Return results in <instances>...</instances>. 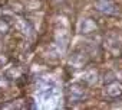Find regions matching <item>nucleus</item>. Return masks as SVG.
I'll list each match as a JSON object with an SVG mask.
<instances>
[{
  "mask_svg": "<svg viewBox=\"0 0 122 110\" xmlns=\"http://www.w3.org/2000/svg\"><path fill=\"white\" fill-rule=\"evenodd\" d=\"M105 48L112 57L122 55V33L118 31H112L105 36Z\"/></svg>",
  "mask_w": 122,
  "mask_h": 110,
  "instance_id": "f257e3e1",
  "label": "nucleus"
},
{
  "mask_svg": "<svg viewBox=\"0 0 122 110\" xmlns=\"http://www.w3.org/2000/svg\"><path fill=\"white\" fill-rule=\"evenodd\" d=\"M66 98L69 103H82L88 98V90L79 83H73L66 90Z\"/></svg>",
  "mask_w": 122,
  "mask_h": 110,
  "instance_id": "f03ea898",
  "label": "nucleus"
},
{
  "mask_svg": "<svg viewBox=\"0 0 122 110\" xmlns=\"http://www.w3.org/2000/svg\"><path fill=\"white\" fill-rule=\"evenodd\" d=\"M89 61V55L83 49H76L69 58V64L75 68H83Z\"/></svg>",
  "mask_w": 122,
  "mask_h": 110,
  "instance_id": "7ed1b4c3",
  "label": "nucleus"
},
{
  "mask_svg": "<svg viewBox=\"0 0 122 110\" xmlns=\"http://www.w3.org/2000/svg\"><path fill=\"white\" fill-rule=\"evenodd\" d=\"M103 94L108 98H119V97H122V83L121 81H116V80L109 81L105 86Z\"/></svg>",
  "mask_w": 122,
  "mask_h": 110,
  "instance_id": "20e7f679",
  "label": "nucleus"
},
{
  "mask_svg": "<svg viewBox=\"0 0 122 110\" xmlns=\"http://www.w3.org/2000/svg\"><path fill=\"white\" fill-rule=\"evenodd\" d=\"M95 9L103 15H116L118 9L112 0H96Z\"/></svg>",
  "mask_w": 122,
  "mask_h": 110,
  "instance_id": "39448f33",
  "label": "nucleus"
},
{
  "mask_svg": "<svg viewBox=\"0 0 122 110\" xmlns=\"http://www.w3.org/2000/svg\"><path fill=\"white\" fill-rule=\"evenodd\" d=\"M98 31V25L93 19L91 18H86V19H82L81 23H79V32L82 35H88V33H93Z\"/></svg>",
  "mask_w": 122,
  "mask_h": 110,
  "instance_id": "423d86ee",
  "label": "nucleus"
},
{
  "mask_svg": "<svg viewBox=\"0 0 122 110\" xmlns=\"http://www.w3.org/2000/svg\"><path fill=\"white\" fill-rule=\"evenodd\" d=\"M82 78H83V81H85L86 84L93 86V84L98 83V71H96L95 68H88V70L83 73Z\"/></svg>",
  "mask_w": 122,
  "mask_h": 110,
  "instance_id": "0eeeda50",
  "label": "nucleus"
},
{
  "mask_svg": "<svg viewBox=\"0 0 122 110\" xmlns=\"http://www.w3.org/2000/svg\"><path fill=\"white\" fill-rule=\"evenodd\" d=\"M0 109H27V103L25 100H13L12 103H5Z\"/></svg>",
  "mask_w": 122,
  "mask_h": 110,
  "instance_id": "6e6552de",
  "label": "nucleus"
},
{
  "mask_svg": "<svg viewBox=\"0 0 122 110\" xmlns=\"http://www.w3.org/2000/svg\"><path fill=\"white\" fill-rule=\"evenodd\" d=\"M9 29H10L9 22L5 20V19H0V36H5L9 32Z\"/></svg>",
  "mask_w": 122,
  "mask_h": 110,
  "instance_id": "1a4fd4ad",
  "label": "nucleus"
}]
</instances>
